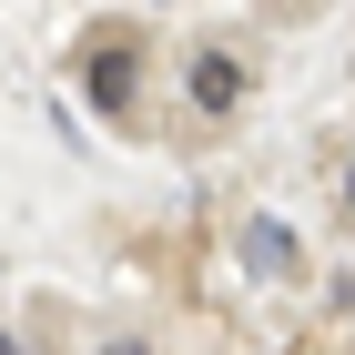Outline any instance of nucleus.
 Masks as SVG:
<instances>
[{"instance_id":"f257e3e1","label":"nucleus","mask_w":355,"mask_h":355,"mask_svg":"<svg viewBox=\"0 0 355 355\" xmlns=\"http://www.w3.org/2000/svg\"><path fill=\"white\" fill-rule=\"evenodd\" d=\"M183 92H193V112H244V61L234 51H193V71H183Z\"/></svg>"},{"instance_id":"f03ea898","label":"nucleus","mask_w":355,"mask_h":355,"mask_svg":"<svg viewBox=\"0 0 355 355\" xmlns=\"http://www.w3.org/2000/svg\"><path fill=\"white\" fill-rule=\"evenodd\" d=\"M82 92L102 112H132V41L112 31V41H92V61H82Z\"/></svg>"},{"instance_id":"7ed1b4c3","label":"nucleus","mask_w":355,"mask_h":355,"mask_svg":"<svg viewBox=\"0 0 355 355\" xmlns=\"http://www.w3.org/2000/svg\"><path fill=\"white\" fill-rule=\"evenodd\" d=\"M304 254H295V234L284 223H244V274H264V284H284Z\"/></svg>"},{"instance_id":"20e7f679","label":"nucleus","mask_w":355,"mask_h":355,"mask_svg":"<svg viewBox=\"0 0 355 355\" xmlns=\"http://www.w3.org/2000/svg\"><path fill=\"white\" fill-rule=\"evenodd\" d=\"M102 355H153V345H142V335H112V345H102Z\"/></svg>"},{"instance_id":"39448f33","label":"nucleus","mask_w":355,"mask_h":355,"mask_svg":"<svg viewBox=\"0 0 355 355\" xmlns=\"http://www.w3.org/2000/svg\"><path fill=\"white\" fill-rule=\"evenodd\" d=\"M345 214H355V163H345Z\"/></svg>"},{"instance_id":"423d86ee","label":"nucleus","mask_w":355,"mask_h":355,"mask_svg":"<svg viewBox=\"0 0 355 355\" xmlns=\"http://www.w3.org/2000/svg\"><path fill=\"white\" fill-rule=\"evenodd\" d=\"M0 355H21V345H10V325H0Z\"/></svg>"},{"instance_id":"0eeeda50","label":"nucleus","mask_w":355,"mask_h":355,"mask_svg":"<svg viewBox=\"0 0 355 355\" xmlns=\"http://www.w3.org/2000/svg\"><path fill=\"white\" fill-rule=\"evenodd\" d=\"M284 10H304V0H284Z\"/></svg>"}]
</instances>
